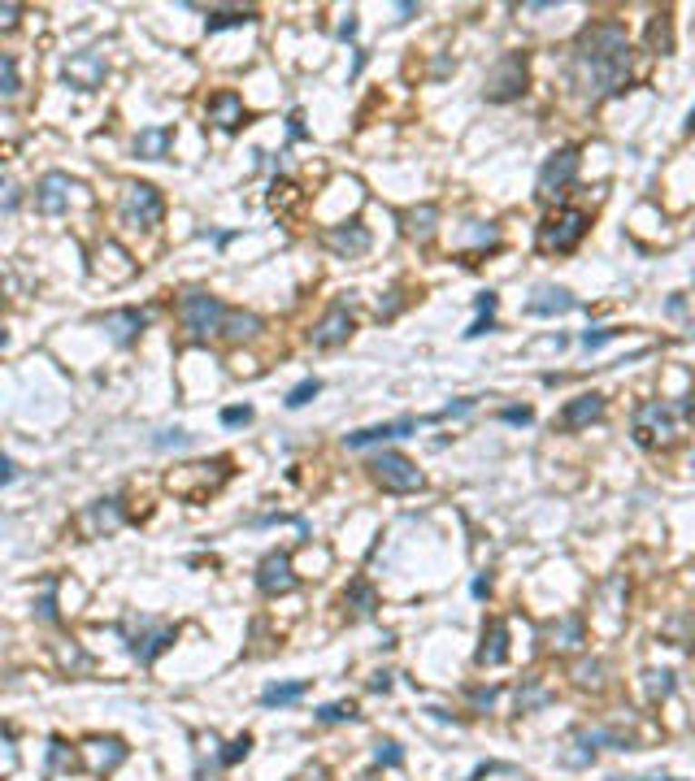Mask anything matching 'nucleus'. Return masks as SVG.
Segmentation results:
<instances>
[{"mask_svg":"<svg viewBox=\"0 0 695 781\" xmlns=\"http://www.w3.org/2000/svg\"><path fill=\"white\" fill-rule=\"evenodd\" d=\"M318 390H322L318 378H304V382H296V387L287 390V400H283V404H287V409H304V404H309Z\"/></svg>","mask_w":695,"mask_h":781,"instance_id":"4c0bfd02","label":"nucleus"},{"mask_svg":"<svg viewBox=\"0 0 695 781\" xmlns=\"http://www.w3.org/2000/svg\"><path fill=\"white\" fill-rule=\"evenodd\" d=\"M417 421L413 417H400V421H387V426H370V430H357V434H348L343 443L352 451L361 448H374V443H387V439H404V434H413Z\"/></svg>","mask_w":695,"mask_h":781,"instance_id":"4be33fe9","label":"nucleus"},{"mask_svg":"<svg viewBox=\"0 0 695 781\" xmlns=\"http://www.w3.org/2000/svg\"><path fill=\"white\" fill-rule=\"evenodd\" d=\"M22 92V78H18V65L9 53H0V96H18Z\"/></svg>","mask_w":695,"mask_h":781,"instance_id":"e433bc0d","label":"nucleus"},{"mask_svg":"<svg viewBox=\"0 0 695 781\" xmlns=\"http://www.w3.org/2000/svg\"><path fill=\"white\" fill-rule=\"evenodd\" d=\"M118 217H122V226L148 231V226H157L161 217H165V200H161V192L153 183H126L122 200H118Z\"/></svg>","mask_w":695,"mask_h":781,"instance_id":"423d86ee","label":"nucleus"},{"mask_svg":"<svg viewBox=\"0 0 695 781\" xmlns=\"http://www.w3.org/2000/svg\"><path fill=\"white\" fill-rule=\"evenodd\" d=\"M500 417H504V421H513V426H531V417H535V412L531 409H504Z\"/></svg>","mask_w":695,"mask_h":781,"instance_id":"3c124183","label":"nucleus"},{"mask_svg":"<svg viewBox=\"0 0 695 781\" xmlns=\"http://www.w3.org/2000/svg\"><path fill=\"white\" fill-rule=\"evenodd\" d=\"M543 643L552 647L556 656H570V651H578V647L587 643V621L578 612H565V617L543 625Z\"/></svg>","mask_w":695,"mask_h":781,"instance_id":"f3484780","label":"nucleus"},{"mask_svg":"<svg viewBox=\"0 0 695 781\" xmlns=\"http://www.w3.org/2000/svg\"><path fill=\"white\" fill-rule=\"evenodd\" d=\"M496 699H500L496 686H474V690H470V703H474L478 712H491V707H496Z\"/></svg>","mask_w":695,"mask_h":781,"instance_id":"37998d69","label":"nucleus"},{"mask_svg":"<svg viewBox=\"0 0 695 781\" xmlns=\"http://www.w3.org/2000/svg\"><path fill=\"white\" fill-rule=\"evenodd\" d=\"M548 703H552V690L543 686V677H526V682L517 686V712H539Z\"/></svg>","mask_w":695,"mask_h":781,"instance_id":"c756f323","label":"nucleus"},{"mask_svg":"<svg viewBox=\"0 0 695 781\" xmlns=\"http://www.w3.org/2000/svg\"><path fill=\"white\" fill-rule=\"evenodd\" d=\"M257 586L261 595H292L296 590V573H292V556L287 551H270V556H261L257 565Z\"/></svg>","mask_w":695,"mask_h":781,"instance_id":"4468645a","label":"nucleus"},{"mask_svg":"<svg viewBox=\"0 0 695 781\" xmlns=\"http://www.w3.org/2000/svg\"><path fill=\"white\" fill-rule=\"evenodd\" d=\"M187 443H192V434H183V430H157V434H153V448L157 451H183L187 448Z\"/></svg>","mask_w":695,"mask_h":781,"instance_id":"ea45409f","label":"nucleus"},{"mask_svg":"<svg viewBox=\"0 0 695 781\" xmlns=\"http://www.w3.org/2000/svg\"><path fill=\"white\" fill-rule=\"evenodd\" d=\"M18 204H22L18 183H14V178H0V213H14Z\"/></svg>","mask_w":695,"mask_h":781,"instance_id":"a19ab883","label":"nucleus"},{"mask_svg":"<svg viewBox=\"0 0 695 781\" xmlns=\"http://www.w3.org/2000/svg\"><path fill=\"white\" fill-rule=\"evenodd\" d=\"M526 87H531V53L513 48V53H504V57L487 70L482 96L491 100V104H513V100L526 96Z\"/></svg>","mask_w":695,"mask_h":781,"instance_id":"f03ea898","label":"nucleus"},{"mask_svg":"<svg viewBox=\"0 0 695 781\" xmlns=\"http://www.w3.org/2000/svg\"><path fill=\"white\" fill-rule=\"evenodd\" d=\"M352 35H357V18L339 22V39H352Z\"/></svg>","mask_w":695,"mask_h":781,"instance_id":"5fc2aeb1","label":"nucleus"},{"mask_svg":"<svg viewBox=\"0 0 695 781\" xmlns=\"http://www.w3.org/2000/svg\"><path fill=\"white\" fill-rule=\"evenodd\" d=\"M35 612H40V621H57V578L44 582V595H40V604H35Z\"/></svg>","mask_w":695,"mask_h":781,"instance_id":"58836bf2","label":"nucleus"},{"mask_svg":"<svg viewBox=\"0 0 695 781\" xmlns=\"http://www.w3.org/2000/svg\"><path fill=\"white\" fill-rule=\"evenodd\" d=\"M630 39L621 22H587L574 39L570 53V74H574L578 92L591 100H613L630 87Z\"/></svg>","mask_w":695,"mask_h":781,"instance_id":"f257e3e1","label":"nucleus"},{"mask_svg":"<svg viewBox=\"0 0 695 781\" xmlns=\"http://www.w3.org/2000/svg\"><path fill=\"white\" fill-rule=\"evenodd\" d=\"M70 195H74V183H70V174H61V170L44 174L40 183H35V213L61 217L65 209H70Z\"/></svg>","mask_w":695,"mask_h":781,"instance_id":"dca6fc26","label":"nucleus"},{"mask_svg":"<svg viewBox=\"0 0 695 781\" xmlns=\"http://www.w3.org/2000/svg\"><path fill=\"white\" fill-rule=\"evenodd\" d=\"M304 690H309V682H274V686L261 690V703H265V707H287V703L304 699Z\"/></svg>","mask_w":695,"mask_h":781,"instance_id":"2f4dec72","label":"nucleus"},{"mask_svg":"<svg viewBox=\"0 0 695 781\" xmlns=\"http://www.w3.org/2000/svg\"><path fill=\"white\" fill-rule=\"evenodd\" d=\"M248 421H253V409H248V404L222 409V426H248Z\"/></svg>","mask_w":695,"mask_h":781,"instance_id":"49530a36","label":"nucleus"},{"mask_svg":"<svg viewBox=\"0 0 695 781\" xmlns=\"http://www.w3.org/2000/svg\"><path fill=\"white\" fill-rule=\"evenodd\" d=\"M491 331H496V317H491V312H482V317H478V321L465 334H470V339H478V334H491Z\"/></svg>","mask_w":695,"mask_h":781,"instance_id":"8fccbe9b","label":"nucleus"},{"mask_svg":"<svg viewBox=\"0 0 695 781\" xmlns=\"http://www.w3.org/2000/svg\"><path fill=\"white\" fill-rule=\"evenodd\" d=\"M357 331V321H352V309L339 300V304H331L326 309V317H322L318 326L309 331V343L318 351H331V348H339V343H348V334Z\"/></svg>","mask_w":695,"mask_h":781,"instance_id":"9b49d317","label":"nucleus"},{"mask_svg":"<svg viewBox=\"0 0 695 781\" xmlns=\"http://www.w3.org/2000/svg\"><path fill=\"white\" fill-rule=\"evenodd\" d=\"M687 131H691V135H695V109H691V117H687Z\"/></svg>","mask_w":695,"mask_h":781,"instance_id":"13d9d810","label":"nucleus"},{"mask_svg":"<svg viewBox=\"0 0 695 781\" xmlns=\"http://www.w3.org/2000/svg\"><path fill=\"white\" fill-rule=\"evenodd\" d=\"M5 482H14V465H9V460L0 456V487H5Z\"/></svg>","mask_w":695,"mask_h":781,"instance_id":"4d7b16f0","label":"nucleus"},{"mask_svg":"<svg viewBox=\"0 0 695 781\" xmlns=\"http://www.w3.org/2000/svg\"><path fill=\"white\" fill-rule=\"evenodd\" d=\"M222 321H226V304L209 292H183L179 300V326L187 331L192 343H204L209 334H222Z\"/></svg>","mask_w":695,"mask_h":781,"instance_id":"7ed1b4c3","label":"nucleus"},{"mask_svg":"<svg viewBox=\"0 0 695 781\" xmlns=\"http://www.w3.org/2000/svg\"><path fill=\"white\" fill-rule=\"evenodd\" d=\"M343 608H352V617H374L378 590L365 578H357V582H348V590H343Z\"/></svg>","mask_w":695,"mask_h":781,"instance_id":"cd10ccee","label":"nucleus"},{"mask_svg":"<svg viewBox=\"0 0 695 781\" xmlns=\"http://www.w3.org/2000/svg\"><path fill=\"white\" fill-rule=\"evenodd\" d=\"M18 18H22V5H0V26H5V31H14Z\"/></svg>","mask_w":695,"mask_h":781,"instance_id":"09e8293b","label":"nucleus"},{"mask_svg":"<svg viewBox=\"0 0 695 781\" xmlns=\"http://www.w3.org/2000/svg\"><path fill=\"white\" fill-rule=\"evenodd\" d=\"M370 473H374V482L382 490H392V495H409V490H422V469L404 456V451H378L374 460H370Z\"/></svg>","mask_w":695,"mask_h":781,"instance_id":"0eeeda50","label":"nucleus"},{"mask_svg":"<svg viewBox=\"0 0 695 781\" xmlns=\"http://www.w3.org/2000/svg\"><path fill=\"white\" fill-rule=\"evenodd\" d=\"M104 70H109V61H104L100 48H83V53L65 57V83L79 87V92H96L100 83H104Z\"/></svg>","mask_w":695,"mask_h":781,"instance_id":"f8f14e48","label":"nucleus"},{"mask_svg":"<svg viewBox=\"0 0 695 781\" xmlns=\"http://www.w3.org/2000/svg\"><path fill=\"white\" fill-rule=\"evenodd\" d=\"M122 526H126V508H122L118 495L87 504L83 508V517H79V529L87 539H104V534H114V529H122Z\"/></svg>","mask_w":695,"mask_h":781,"instance_id":"ddd939ff","label":"nucleus"},{"mask_svg":"<svg viewBox=\"0 0 695 781\" xmlns=\"http://www.w3.org/2000/svg\"><path fill=\"white\" fill-rule=\"evenodd\" d=\"M604 417V395H596V390H587V395H578V400H570L565 409H561V430H587L591 421H600Z\"/></svg>","mask_w":695,"mask_h":781,"instance_id":"aec40b11","label":"nucleus"},{"mask_svg":"<svg viewBox=\"0 0 695 781\" xmlns=\"http://www.w3.org/2000/svg\"><path fill=\"white\" fill-rule=\"evenodd\" d=\"M231 473V460H200V465H183L170 473V490L183 495V499H204L209 490H218Z\"/></svg>","mask_w":695,"mask_h":781,"instance_id":"6e6552de","label":"nucleus"},{"mask_svg":"<svg viewBox=\"0 0 695 781\" xmlns=\"http://www.w3.org/2000/svg\"><path fill=\"white\" fill-rule=\"evenodd\" d=\"M343 721H357V703L352 699H339L318 707V725H343Z\"/></svg>","mask_w":695,"mask_h":781,"instance_id":"f704fd0d","label":"nucleus"},{"mask_svg":"<svg viewBox=\"0 0 695 781\" xmlns=\"http://www.w3.org/2000/svg\"><path fill=\"white\" fill-rule=\"evenodd\" d=\"M287 135H292V139H304V135H309V131H304V114H300V109L287 117Z\"/></svg>","mask_w":695,"mask_h":781,"instance_id":"603ef678","label":"nucleus"},{"mask_svg":"<svg viewBox=\"0 0 695 781\" xmlns=\"http://www.w3.org/2000/svg\"><path fill=\"white\" fill-rule=\"evenodd\" d=\"M100 326H104V334L118 343V348H131L139 334H144V326H148V312H139V309H114V312H104L100 317Z\"/></svg>","mask_w":695,"mask_h":781,"instance_id":"a211bd4d","label":"nucleus"},{"mask_svg":"<svg viewBox=\"0 0 695 781\" xmlns=\"http://www.w3.org/2000/svg\"><path fill=\"white\" fill-rule=\"evenodd\" d=\"M574 309V295L565 292V287H539L531 300H526V312L531 317H561V312Z\"/></svg>","mask_w":695,"mask_h":781,"instance_id":"b1692460","label":"nucleus"},{"mask_svg":"<svg viewBox=\"0 0 695 781\" xmlns=\"http://www.w3.org/2000/svg\"><path fill=\"white\" fill-rule=\"evenodd\" d=\"M122 638H126V651L135 656L144 668L148 664H157L161 651H170L174 647V638H179V629L170 621H153V617H139V621H126L122 625Z\"/></svg>","mask_w":695,"mask_h":781,"instance_id":"20e7f679","label":"nucleus"},{"mask_svg":"<svg viewBox=\"0 0 695 781\" xmlns=\"http://www.w3.org/2000/svg\"><path fill=\"white\" fill-rule=\"evenodd\" d=\"M674 417L678 412L665 400H643L635 409V443L639 448H656L674 439Z\"/></svg>","mask_w":695,"mask_h":781,"instance_id":"9d476101","label":"nucleus"},{"mask_svg":"<svg viewBox=\"0 0 695 781\" xmlns=\"http://www.w3.org/2000/svg\"><path fill=\"white\" fill-rule=\"evenodd\" d=\"M504 656H509V625L500 621V617H491L487 621V629H482V647H478V668H496V664H504Z\"/></svg>","mask_w":695,"mask_h":781,"instance_id":"412c9836","label":"nucleus"},{"mask_svg":"<svg viewBox=\"0 0 695 781\" xmlns=\"http://www.w3.org/2000/svg\"><path fill=\"white\" fill-rule=\"evenodd\" d=\"M465 412H474V400H457V404H448V409L439 412L435 421H448V417H465Z\"/></svg>","mask_w":695,"mask_h":781,"instance_id":"de8ad7c7","label":"nucleus"},{"mask_svg":"<svg viewBox=\"0 0 695 781\" xmlns=\"http://www.w3.org/2000/svg\"><path fill=\"white\" fill-rule=\"evenodd\" d=\"M578 161H582V153H578L574 143H565V148H556L543 165H539V178H535V195L539 200H561L565 195V187L578 178Z\"/></svg>","mask_w":695,"mask_h":781,"instance_id":"1a4fd4ad","label":"nucleus"},{"mask_svg":"<svg viewBox=\"0 0 695 781\" xmlns=\"http://www.w3.org/2000/svg\"><path fill=\"white\" fill-rule=\"evenodd\" d=\"M400 222H404V234H409V239L431 243V239H435V226H439V209L435 204H413V209L400 213Z\"/></svg>","mask_w":695,"mask_h":781,"instance_id":"393cba45","label":"nucleus"},{"mask_svg":"<svg viewBox=\"0 0 695 781\" xmlns=\"http://www.w3.org/2000/svg\"><path fill=\"white\" fill-rule=\"evenodd\" d=\"M209 122L218 126L222 135H235L239 126L248 122V109H243V100L235 96V92H218V96H209Z\"/></svg>","mask_w":695,"mask_h":781,"instance_id":"6ab92c4d","label":"nucleus"},{"mask_svg":"<svg viewBox=\"0 0 695 781\" xmlns=\"http://www.w3.org/2000/svg\"><path fill=\"white\" fill-rule=\"evenodd\" d=\"M374 760L382 764V768H400V760H404V756H400L396 742H378V746H374Z\"/></svg>","mask_w":695,"mask_h":781,"instance_id":"c03bdc74","label":"nucleus"},{"mask_svg":"<svg viewBox=\"0 0 695 781\" xmlns=\"http://www.w3.org/2000/svg\"><path fill=\"white\" fill-rule=\"evenodd\" d=\"M83 751L92 756V773H114L126 760V742L122 738H87Z\"/></svg>","mask_w":695,"mask_h":781,"instance_id":"5701e85b","label":"nucleus"},{"mask_svg":"<svg viewBox=\"0 0 695 781\" xmlns=\"http://www.w3.org/2000/svg\"><path fill=\"white\" fill-rule=\"evenodd\" d=\"M574 686H578V690H600V686H604V664H600V660H582L574 668Z\"/></svg>","mask_w":695,"mask_h":781,"instance_id":"c9c22d12","label":"nucleus"},{"mask_svg":"<svg viewBox=\"0 0 695 781\" xmlns=\"http://www.w3.org/2000/svg\"><path fill=\"white\" fill-rule=\"evenodd\" d=\"M587 226H591L587 209H556L539 226V248L543 252H574L582 243V234H587Z\"/></svg>","mask_w":695,"mask_h":781,"instance_id":"39448f33","label":"nucleus"},{"mask_svg":"<svg viewBox=\"0 0 695 781\" xmlns=\"http://www.w3.org/2000/svg\"><path fill=\"white\" fill-rule=\"evenodd\" d=\"M322 243H326L335 256L352 261V256L370 252V231H365V222H361V217H352V222H339V226H331V231L322 234Z\"/></svg>","mask_w":695,"mask_h":781,"instance_id":"2eb2a0df","label":"nucleus"},{"mask_svg":"<svg viewBox=\"0 0 695 781\" xmlns=\"http://www.w3.org/2000/svg\"><path fill=\"white\" fill-rule=\"evenodd\" d=\"M691 465H695V456H691Z\"/></svg>","mask_w":695,"mask_h":781,"instance_id":"052dcab7","label":"nucleus"},{"mask_svg":"<svg viewBox=\"0 0 695 781\" xmlns=\"http://www.w3.org/2000/svg\"><path fill=\"white\" fill-rule=\"evenodd\" d=\"M74 768H79V756L65 746V738L48 742V773H74Z\"/></svg>","mask_w":695,"mask_h":781,"instance_id":"473e14b6","label":"nucleus"},{"mask_svg":"<svg viewBox=\"0 0 695 781\" xmlns=\"http://www.w3.org/2000/svg\"><path fill=\"white\" fill-rule=\"evenodd\" d=\"M474 304H478V312H496V295H491V292H482V295L474 300Z\"/></svg>","mask_w":695,"mask_h":781,"instance_id":"864d4df0","label":"nucleus"},{"mask_svg":"<svg viewBox=\"0 0 695 781\" xmlns=\"http://www.w3.org/2000/svg\"><path fill=\"white\" fill-rule=\"evenodd\" d=\"M170 126H144L135 135V156H144V161H161V156L170 153Z\"/></svg>","mask_w":695,"mask_h":781,"instance_id":"a878e982","label":"nucleus"},{"mask_svg":"<svg viewBox=\"0 0 695 781\" xmlns=\"http://www.w3.org/2000/svg\"><path fill=\"white\" fill-rule=\"evenodd\" d=\"M617 334L621 331H613V326H600V331H582V348H604V343H609V339H617Z\"/></svg>","mask_w":695,"mask_h":781,"instance_id":"a18cd8bd","label":"nucleus"},{"mask_svg":"<svg viewBox=\"0 0 695 781\" xmlns=\"http://www.w3.org/2000/svg\"><path fill=\"white\" fill-rule=\"evenodd\" d=\"M370 690H392V673H378L374 682H370Z\"/></svg>","mask_w":695,"mask_h":781,"instance_id":"6e6d98bb","label":"nucleus"},{"mask_svg":"<svg viewBox=\"0 0 695 781\" xmlns=\"http://www.w3.org/2000/svg\"><path fill=\"white\" fill-rule=\"evenodd\" d=\"M248 751H253V734H239V738L231 742L226 751H222V764L231 768V764H239V760H243V756H248Z\"/></svg>","mask_w":695,"mask_h":781,"instance_id":"79ce46f5","label":"nucleus"},{"mask_svg":"<svg viewBox=\"0 0 695 781\" xmlns=\"http://www.w3.org/2000/svg\"><path fill=\"white\" fill-rule=\"evenodd\" d=\"M643 682H648V699L660 703V699H670L674 695V673L670 668H648L643 673Z\"/></svg>","mask_w":695,"mask_h":781,"instance_id":"72a5a7b5","label":"nucleus"},{"mask_svg":"<svg viewBox=\"0 0 695 781\" xmlns=\"http://www.w3.org/2000/svg\"><path fill=\"white\" fill-rule=\"evenodd\" d=\"M257 331H261V317H257V312L226 309V321H222V339H231V343H239V339H253Z\"/></svg>","mask_w":695,"mask_h":781,"instance_id":"c85d7f7f","label":"nucleus"},{"mask_svg":"<svg viewBox=\"0 0 695 781\" xmlns=\"http://www.w3.org/2000/svg\"><path fill=\"white\" fill-rule=\"evenodd\" d=\"M248 22H257V9H209L204 31H209V35H218V31H226V26H248Z\"/></svg>","mask_w":695,"mask_h":781,"instance_id":"7c9ffc66","label":"nucleus"},{"mask_svg":"<svg viewBox=\"0 0 695 781\" xmlns=\"http://www.w3.org/2000/svg\"><path fill=\"white\" fill-rule=\"evenodd\" d=\"M648 48H652L656 57L674 53V18H670V9L652 14V22H648Z\"/></svg>","mask_w":695,"mask_h":781,"instance_id":"bb28decb","label":"nucleus"},{"mask_svg":"<svg viewBox=\"0 0 695 781\" xmlns=\"http://www.w3.org/2000/svg\"><path fill=\"white\" fill-rule=\"evenodd\" d=\"M643 781H670V777H643Z\"/></svg>","mask_w":695,"mask_h":781,"instance_id":"bf43d9fd","label":"nucleus"}]
</instances>
